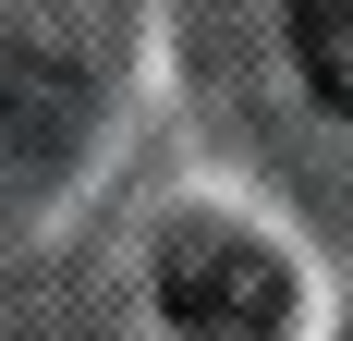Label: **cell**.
Masks as SVG:
<instances>
[{"mask_svg": "<svg viewBox=\"0 0 353 341\" xmlns=\"http://www.w3.org/2000/svg\"><path fill=\"white\" fill-rule=\"evenodd\" d=\"M159 305H171V329H183V341H281L292 280H281V256H256V244L195 232V244H171Z\"/></svg>", "mask_w": 353, "mask_h": 341, "instance_id": "obj_1", "label": "cell"}, {"mask_svg": "<svg viewBox=\"0 0 353 341\" xmlns=\"http://www.w3.org/2000/svg\"><path fill=\"white\" fill-rule=\"evenodd\" d=\"M292 61H305V86L353 122V0H292Z\"/></svg>", "mask_w": 353, "mask_h": 341, "instance_id": "obj_2", "label": "cell"}]
</instances>
